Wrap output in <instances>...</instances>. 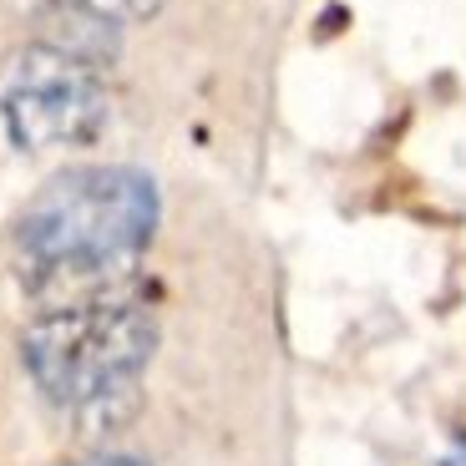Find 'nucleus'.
<instances>
[{
	"mask_svg": "<svg viewBox=\"0 0 466 466\" xmlns=\"http://www.w3.org/2000/svg\"><path fill=\"white\" fill-rule=\"evenodd\" d=\"M163 218V193L142 167H66L35 187L15 223L21 274L51 304L122 289Z\"/></svg>",
	"mask_w": 466,
	"mask_h": 466,
	"instance_id": "nucleus-1",
	"label": "nucleus"
},
{
	"mask_svg": "<svg viewBox=\"0 0 466 466\" xmlns=\"http://www.w3.org/2000/svg\"><path fill=\"white\" fill-rule=\"evenodd\" d=\"M157 355V315L127 289L46 304L21 335V360L35 390L61 410L96 416L137 390Z\"/></svg>",
	"mask_w": 466,
	"mask_h": 466,
	"instance_id": "nucleus-2",
	"label": "nucleus"
},
{
	"mask_svg": "<svg viewBox=\"0 0 466 466\" xmlns=\"http://www.w3.org/2000/svg\"><path fill=\"white\" fill-rule=\"evenodd\" d=\"M112 96L102 71L31 41L0 66V122L21 152H71L102 137Z\"/></svg>",
	"mask_w": 466,
	"mask_h": 466,
	"instance_id": "nucleus-3",
	"label": "nucleus"
},
{
	"mask_svg": "<svg viewBox=\"0 0 466 466\" xmlns=\"http://www.w3.org/2000/svg\"><path fill=\"white\" fill-rule=\"evenodd\" d=\"M116 35H122V25L96 15L82 0H56V5H46V11L35 15V41H41V46L61 51V56H71V61H86V66H96V71L116 56V46H122Z\"/></svg>",
	"mask_w": 466,
	"mask_h": 466,
	"instance_id": "nucleus-4",
	"label": "nucleus"
},
{
	"mask_svg": "<svg viewBox=\"0 0 466 466\" xmlns=\"http://www.w3.org/2000/svg\"><path fill=\"white\" fill-rule=\"evenodd\" d=\"M82 5H92L96 15H106V21H116V25L152 21V15L163 11V0H82Z\"/></svg>",
	"mask_w": 466,
	"mask_h": 466,
	"instance_id": "nucleus-5",
	"label": "nucleus"
},
{
	"mask_svg": "<svg viewBox=\"0 0 466 466\" xmlns=\"http://www.w3.org/2000/svg\"><path fill=\"white\" fill-rule=\"evenodd\" d=\"M61 466H152V461L137 451H92V456H76V461H61Z\"/></svg>",
	"mask_w": 466,
	"mask_h": 466,
	"instance_id": "nucleus-6",
	"label": "nucleus"
}]
</instances>
